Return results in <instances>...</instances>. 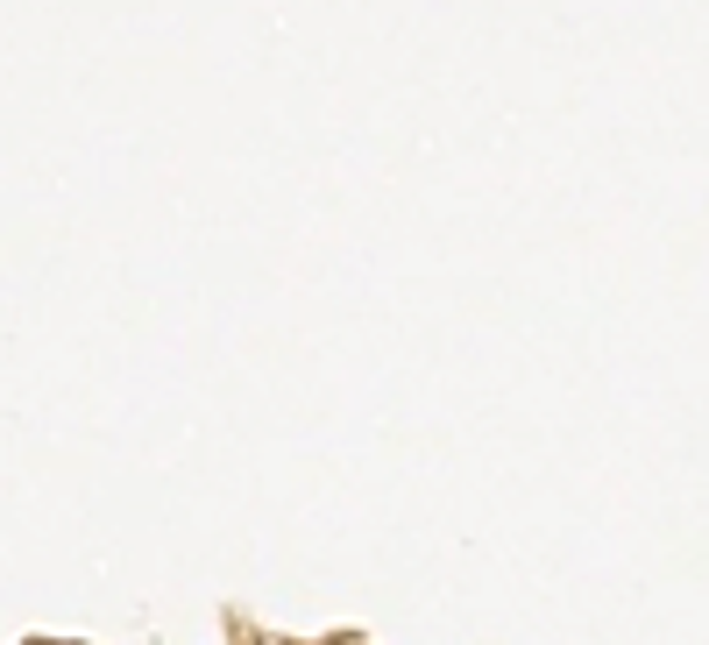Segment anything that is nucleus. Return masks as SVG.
<instances>
[]
</instances>
